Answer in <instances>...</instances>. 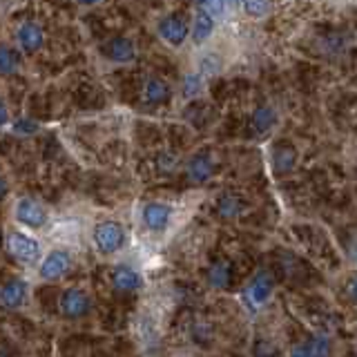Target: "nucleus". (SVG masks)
<instances>
[{
  "instance_id": "nucleus-23",
  "label": "nucleus",
  "mask_w": 357,
  "mask_h": 357,
  "mask_svg": "<svg viewBox=\"0 0 357 357\" xmlns=\"http://www.w3.org/2000/svg\"><path fill=\"white\" fill-rule=\"evenodd\" d=\"M201 9L208 12L212 18H219L226 12V0H201Z\"/></svg>"
},
{
  "instance_id": "nucleus-8",
  "label": "nucleus",
  "mask_w": 357,
  "mask_h": 357,
  "mask_svg": "<svg viewBox=\"0 0 357 357\" xmlns=\"http://www.w3.org/2000/svg\"><path fill=\"white\" fill-rule=\"evenodd\" d=\"M16 221L23 223L27 228H43L45 223H47V210L43 208L38 201L30 199V196H25L16 203Z\"/></svg>"
},
{
  "instance_id": "nucleus-9",
  "label": "nucleus",
  "mask_w": 357,
  "mask_h": 357,
  "mask_svg": "<svg viewBox=\"0 0 357 357\" xmlns=\"http://www.w3.org/2000/svg\"><path fill=\"white\" fill-rule=\"evenodd\" d=\"M27 295H30V286L21 277H12L3 284V290H0V303H3L5 310H18L25 306Z\"/></svg>"
},
{
  "instance_id": "nucleus-13",
  "label": "nucleus",
  "mask_w": 357,
  "mask_h": 357,
  "mask_svg": "<svg viewBox=\"0 0 357 357\" xmlns=\"http://www.w3.org/2000/svg\"><path fill=\"white\" fill-rule=\"evenodd\" d=\"M212 172H214V163L210 154H205V152L194 154L185 165V174L192 183H205L212 176Z\"/></svg>"
},
{
  "instance_id": "nucleus-11",
  "label": "nucleus",
  "mask_w": 357,
  "mask_h": 357,
  "mask_svg": "<svg viewBox=\"0 0 357 357\" xmlns=\"http://www.w3.org/2000/svg\"><path fill=\"white\" fill-rule=\"evenodd\" d=\"M232 277H235V270H232V264L228 259H217V262H212L208 266V270H205V281H208V286L214 290L230 288Z\"/></svg>"
},
{
  "instance_id": "nucleus-29",
  "label": "nucleus",
  "mask_w": 357,
  "mask_h": 357,
  "mask_svg": "<svg viewBox=\"0 0 357 357\" xmlns=\"http://www.w3.org/2000/svg\"><path fill=\"white\" fill-rule=\"evenodd\" d=\"M3 357H16V355H9V353H3Z\"/></svg>"
},
{
  "instance_id": "nucleus-3",
  "label": "nucleus",
  "mask_w": 357,
  "mask_h": 357,
  "mask_svg": "<svg viewBox=\"0 0 357 357\" xmlns=\"http://www.w3.org/2000/svg\"><path fill=\"white\" fill-rule=\"evenodd\" d=\"M94 308V299H92V295H89L87 290L83 288H67V290H62L60 292V297H58V310H60V315L62 317H67V319H80V317H85L89 315Z\"/></svg>"
},
{
  "instance_id": "nucleus-21",
  "label": "nucleus",
  "mask_w": 357,
  "mask_h": 357,
  "mask_svg": "<svg viewBox=\"0 0 357 357\" xmlns=\"http://www.w3.org/2000/svg\"><path fill=\"white\" fill-rule=\"evenodd\" d=\"M18 62H21V54L5 45L3 51H0V69H3V74L9 76L12 71H16L18 69Z\"/></svg>"
},
{
  "instance_id": "nucleus-15",
  "label": "nucleus",
  "mask_w": 357,
  "mask_h": 357,
  "mask_svg": "<svg viewBox=\"0 0 357 357\" xmlns=\"http://www.w3.org/2000/svg\"><path fill=\"white\" fill-rule=\"evenodd\" d=\"M246 210V203L239 194L226 192L217 199V214L221 219H237Z\"/></svg>"
},
{
  "instance_id": "nucleus-28",
  "label": "nucleus",
  "mask_w": 357,
  "mask_h": 357,
  "mask_svg": "<svg viewBox=\"0 0 357 357\" xmlns=\"http://www.w3.org/2000/svg\"><path fill=\"white\" fill-rule=\"evenodd\" d=\"M78 3H80V5H94L96 0H78Z\"/></svg>"
},
{
  "instance_id": "nucleus-12",
  "label": "nucleus",
  "mask_w": 357,
  "mask_h": 357,
  "mask_svg": "<svg viewBox=\"0 0 357 357\" xmlns=\"http://www.w3.org/2000/svg\"><path fill=\"white\" fill-rule=\"evenodd\" d=\"M159 34L161 38L168 41L170 45H181L185 38H187V23L183 21L181 16H168L161 21L159 25Z\"/></svg>"
},
{
  "instance_id": "nucleus-20",
  "label": "nucleus",
  "mask_w": 357,
  "mask_h": 357,
  "mask_svg": "<svg viewBox=\"0 0 357 357\" xmlns=\"http://www.w3.org/2000/svg\"><path fill=\"white\" fill-rule=\"evenodd\" d=\"M275 125V112L270 107H257L253 114V128L257 130V134H266Z\"/></svg>"
},
{
  "instance_id": "nucleus-16",
  "label": "nucleus",
  "mask_w": 357,
  "mask_h": 357,
  "mask_svg": "<svg viewBox=\"0 0 357 357\" xmlns=\"http://www.w3.org/2000/svg\"><path fill=\"white\" fill-rule=\"evenodd\" d=\"M297 163V152L288 143H277L273 150V165L277 172H290Z\"/></svg>"
},
{
  "instance_id": "nucleus-22",
  "label": "nucleus",
  "mask_w": 357,
  "mask_h": 357,
  "mask_svg": "<svg viewBox=\"0 0 357 357\" xmlns=\"http://www.w3.org/2000/svg\"><path fill=\"white\" fill-rule=\"evenodd\" d=\"M244 9L246 14L250 16H266L268 12H270V0H244Z\"/></svg>"
},
{
  "instance_id": "nucleus-6",
  "label": "nucleus",
  "mask_w": 357,
  "mask_h": 357,
  "mask_svg": "<svg viewBox=\"0 0 357 357\" xmlns=\"http://www.w3.org/2000/svg\"><path fill=\"white\" fill-rule=\"evenodd\" d=\"M333 342L326 333H312L301 342L292 344L288 357H330Z\"/></svg>"
},
{
  "instance_id": "nucleus-2",
  "label": "nucleus",
  "mask_w": 357,
  "mask_h": 357,
  "mask_svg": "<svg viewBox=\"0 0 357 357\" xmlns=\"http://www.w3.org/2000/svg\"><path fill=\"white\" fill-rule=\"evenodd\" d=\"M7 253L12 259H16L18 264L34 266L41 259V244L34 237L25 235V232H9L5 239Z\"/></svg>"
},
{
  "instance_id": "nucleus-27",
  "label": "nucleus",
  "mask_w": 357,
  "mask_h": 357,
  "mask_svg": "<svg viewBox=\"0 0 357 357\" xmlns=\"http://www.w3.org/2000/svg\"><path fill=\"white\" fill-rule=\"evenodd\" d=\"M201 69L205 71V74H217V71H219V60H217V56H205L203 62H201Z\"/></svg>"
},
{
  "instance_id": "nucleus-4",
  "label": "nucleus",
  "mask_w": 357,
  "mask_h": 357,
  "mask_svg": "<svg viewBox=\"0 0 357 357\" xmlns=\"http://www.w3.org/2000/svg\"><path fill=\"white\" fill-rule=\"evenodd\" d=\"M275 290V279H273V273L270 270H259L250 284L241 292L244 297V303L250 310H259L262 306H266V301L270 299V295Z\"/></svg>"
},
{
  "instance_id": "nucleus-14",
  "label": "nucleus",
  "mask_w": 357,
  "mask_h": 357,
  "mask_svg": "<svg viewBox=\"0 0 357 357\" xmlns=\"http://www.w3.org/2000/svg\"><path fill=\"white\" fill-rule=\"evenodd\" d=\"M18 41H21L25 51H30V54L38 51L41 45H43V30L36 23L27 21L18 27Z\"/></svg>"
},
{
  "instance_id": "nucleus-10",
  "label": "nucleus",
  "mask_w": 357,
  "mask_h": 357,
  "mask_svg": "<svg viewBox=\"0 0 357 357\" xmlns=\"http://www.w3.org/2000/svg\"><path fill=\"white\" fill-rule=\"evenodd\" d=\"M170 221H172V208L168 203L152 201L143 205V223H146L148 230L161 232L170 226Z\"/></svg>"
},
{
  "instance_id": "nucleus-19",
  "label": "nucleus",
  "mask_w": 357,
  "mask_h": 357,
  "mask_svg": "<svg viewBox=\"0 0 357 357\" xmlns=\"http://www.w3.org/2000/svg\"><path fill=\"white\" fill-rule=\"evenodd\" d=\"M212 30H214V18L208 12L199 9L196 16H194V30H192L194 43H203L212 34Z\"/></svg>"
},
{
  "instance_id": "nucleus-17",
  "label": "nucleus",
  "mask_w": 357,
  "mask_h": 357,
  "mask_svg": "<svg viewBox=\"0 0 357 357\" xmlns=\"http://www.w3.org/2000/svg\"><path fill=\"white\" fill-rule=\"evenodd\" d=\"M107 54H110V58L116 62H130L134 58V45L132 41L119 36V38H112L110 45H107Z\"/></svg>"
},
{
  "instance_id": "nucleus-18",
  "label": "nucleus",
  "mask_w": 357,
  "mask_h": 357,
  "mask_svg": "<svg viewBox=\"0 0 357 357\" xmlns=\"http://www.w3.org/2000/svg\"><path fill=\"white\" fill-rule=\"evenodd\" d=\"M170 85L165 83L163 78H150L146 85V101L148 103H165L170 98Z\"/></svg>"
},
{
  "instance_id": "nucleus-26",
  "label": "nucleus",
  "mask_w": 357,
  "mask_h": 357,
  "mask_svg": "<svg viewBox=\"0 0 357 357\" xmlns=\"http://www.w3.org/2000/svg\"><path fill=\"white\" fill-rule=\"evenodd\" d=\"M199 87H201V78L199 76H196V74L185 76V96H194L196 92H199Z\"/></svg>"
},
{
  "instance_id": "nucleus-7",
  "label": "nucleus",
  "mask_w": 357,
  "mask_h": 357,
  "mask_svg": "<svg viewBox=\"0 0 357 357\" xmlns=\"http://www.w3.org/2000/svg\"><path fill=\"white\" fill-rule=\"evenodd\" d=\"M110 281H112V288L119 295H132L143 288V275L130 264L116 266L110 275Z\"/></svg>"
},
{
  "instance_id": "nucleus-1",
  "label": "nucleus",
  "mask_w": 357,
  "mask_h": 357,
  "mask_svg": "<svg viewBox=\"0 0 357 357\" xmlns=\"http://www.w3.org/2000/svg\"><path fill=\"white\" fill-rule=\"evenodd\" d=\"M92 241L101 255H114L125 246V230L119 221H98L92 230Z\"/></svg>"
},
{
  "instance_id": "nucleus-5",
  "label": "nucleus",
  "mask_w": 357,
  "mask_h": 357,
  "mask_svg": "<svg viewBox=\"0 0 357 357\" xmlns=\"http://www.w3.org/2000/svg\"><path fill=\"white\" fill-rule=\"evenodd\" d=\"M69 270H71V255L67 253V250H60V248L45 255V259L38 266V275L45 281H58Z\"/></svg>"
},
{
  "instance_id": "nucleus-24",
  "label": "nucleus",
  "mask_w": 357,
  "mask_h": 357,
  "mask_svg": "<svg viewBox=\"0 0 357 357\" xmlns=\"http://www.w3.org/2000/svg\"><path fill=\"white\" fill-rule=\"evenodd\" d=\"M344 297L357 306V273L348 277V281L344 284Z\"/></svg>"
},
{
  "instance_id": "nucleus-25",
  "label": "nucleus",
  "mask_w": 357,
  "mask_h": 357,
  "mask_svg": "<svg viewBox=\"0 0 357 357\" xmlns=\"http://www.w3.org/2000/svg\"><path fill=\"white\" fill-rule=\"evenodd\" d=\"M36 130H38V125H36L34 121L18 119V121L14 123V132H18V134H34Z\"/></svg>"
}]
</instances>
